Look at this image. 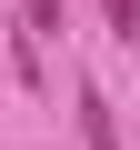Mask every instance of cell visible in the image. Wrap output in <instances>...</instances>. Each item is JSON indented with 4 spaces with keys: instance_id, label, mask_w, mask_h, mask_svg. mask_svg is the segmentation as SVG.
Returning a JSON list of instances; mask_svg holds the SVG:
<instances>
[{
    "instance_id": "1",
    "label": "cell",
    "mask_w": 140,
    "mask_h": 150,
    "mask_svg": "<svg viewBox=\"0 0 140 150\" xmlns=\"http://www.w3.org/2000/svg\"><path fill=\"white\" fill-rule=\"evenodd\" d=\"M80 140H90V150H120V120H110L100 90H80Z\"/></svg>"
},
{
    "instance_id": "2",
    "label": "cell",
    "mask_w": 140,
    "mask_h": 150,
    "mask_svg": "<svg viewBox=\"0 0 140 150\" xmlns=\"http://www.w3.org/2000/svg\"><path fill=\"white\" fill-rule=\"evenodd\" d=\"M20 30L30 40H60V0H20Z\"/></svg>"
},
{
    "instance_id": "3",
    "label": "cell",
    "mask_w": 140,
    "mask_h": 150,
    "mask_svg": "<svg viewBox=\"0 0 140 150\" xmlns=\"http://www.w3.org/2000/svg\"><path fill=\"white\" fill-rule=\"evenodd\" d=\"M110 40H140V0H110Z\"/></svg>"
}]
</instances>
